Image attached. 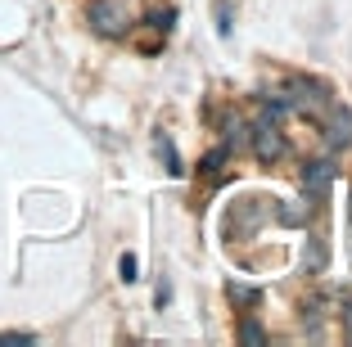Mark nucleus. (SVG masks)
Instances as JSON below:
<instances>
[{
	"mask_svg": "<svg viewBox=\"0 0 352 347\" xmlns=\"http://www.w3.org/2000/svg\"><path fill=\"white\" fill-rule=\"evenodd\" d=\"M253 153H258V163H280V158H285V149H289V144H285V131H280V117H271V113H262V122L253 126Z\"/></svg>",
	"mask_w": 352,
	"mask_h": 347,
	"instance_id": "f257e3e1",
	"label": "nucleus"
},
{
	"mask_svg": "<svg viewBox=\"0 0 352 347\" xmlns=\"http://www.w3.org/2000/svg\"><path fill=\"white\" fill-rule=\"evenodd\" d=\"M91 23H95V32H104V36H122V32L131 27V5H126V0H95Z\"/></svg>",
	"mask_w": 352,
	"mask_h": 347,
	"instance_id": "f03ea898",
	"label": "nucleus"
},
{
	"mask_svg": "<svg viewBox=\"0 0 352 347\" xmlns=\"http://www.w3.org/2000/svg\"><path fill=\"white\" fill-rule=\"evenodd\" d=\"M334 185V163H307L302 167V194H307V203H325V194H330Z\"/></svg>",
	"mask_w": 352,
	"mask_h": 347,
	"instance_id": "7ed1b4c3",
	"label": "nucleus"
},
{
	"mask_svg": "<svg viewBox=\"0 0 352 347\" xmlns=\"http://www.w3.org/2000/svg\"><path fill=\"white\" fill-rule=\"evenodd\" d=\"M330 144H334V149L352 144V113L348 109H334V117H330Z\"/></svg>",
	"mask_w": 352,
	"mask_h": 347,
	"instance_id": "20e7f679",
	"label": "nucleus"
},
{
	"mask_svg": "<svg viewBox=\"0 0 352 347\" xmlns=\"http://www.w3.org/2000/svg\"><path fill=\"white\" fill-rule=\"evenodd\" d=\"M244 144H249V126H244V117H230L226 122V149H244Z\"/></svg>",
	"mask_w": 352,
	"mask_h": 347,
	"instance_id": "39448f33",
	"label": "nucleus"
},
{
	"mask_svg": "<svg viewBox=\"0 0 352 347\" xmlns=\"http://www.w3.org/2000/svg\"><path fill=\"white\" fill-rule=\"evenodd\" d=\"M226 158H230V149H226V144H221V149H212V153L204 158V176H208V181H217V176H221Z\"/></svg>",
	"mask_w": 352,
	"mask_h": 347,
	"instance_id": "423d86ee",
	"label": "nucleus"
},
{
	"mask_svg": "<svg viewBox=\"0 0 352 347\" xmlns=\"http://www.w3.org/2000/svg\"><path fill=\"white\" fill-rule=\"evenodd\" d=\"M158 153H163V163H167V172H172V176H181V172H186V167H181V158H176V149H172V140H167V135H158Z\"/></svg>",
	"mask_w": 352,
	"mask_h": 347,
	"instance_id": "0eeeda50",
	"label": "nucleus"
},
{
	"mask_svg": "<svg viewBox=\"0 0 352 347\" xmlns=\"http://www.w3.org/2000/svg\"><path fill=\"white\" fill-rule=\"evenodd\" d=\"M239 338H244V343H262L267 334H262V325H258V320H244V325H239Z\"/></svg>",
	"mask_w": 352,
	"mask_h": 347,
	"instance_id": "6e6552de",
	"label": "nucleus"
},
{
	"mask_svg": "<svg viewBox=\"0 0 352 347\" xmlns=\"http://www.w3.org/2000/svg\"><path fill=\"white\" fill-rule=\"evenodd\" d=\"M230 298H235V302H258V293H253V289H244V284H230Z\"/></svg>",
	"mask_w": 352,
	"mask_h": 347,
	"instance_id": "1a4fd4ad",
	"label": "nucleus"
},
{
	"mask_svg": "<svg viewBox=\"0 0 352 347\" xmlns=\"http://www.w3.org/2000/svg\"><path fill=\"white\" fill-rule=\"evenodd\" d=\"M118 271H122V280H135V257H131V253H126V257H122V262H118Z\"/></svg>",
	"mask_w": 352,
	"mask_h": 347,
	"instance_id": "9d476101",
	"label": "nucleus"
},
{
	"mask_svg": "<svg viewBox=\"0 0 352 347\" xmlns=\"http://www.w3.org/2000/svg\"><path fill=\"white\" fill-rule=\"evenodd\" d=\"M343 320H348V334H352V298L343 302Z\"/></svg>",
	"mask_w": 352,
	"mask_h": 347,
	"instance_id": "9b49d317",
	"label": "nucleus"
},
{
	"mask_svg": "<svg viewBox=\"0 0 352 347\" xmlns=\"http://www.w3.org/2000/svg\"><path fill=\"white\" fill-rule=\"evenodd\" d=\"M348 216H352V203H348Z\"/></svg>",
	"mask_w": 352,
	"mask_h": 347,
	"instance_id": "f8f14e48",
	"label": "nucleus"
}]
</instances>
